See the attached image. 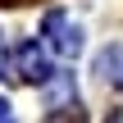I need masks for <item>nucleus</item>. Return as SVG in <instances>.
<instances>
[{
  "mask_svg": "<svg viewBox=\"0 0 123 123\" xmlns=\"http://www.w3.org/2000/svg\"><path fill=\"white\" fill-rule=\"evenodd\" d=\"M96 73L105 78V82H114V87H123V46H110L100 59H96Z\"/></svg>",
  "mask_w": 123,
  "mask_h": 123,
  "instance_id": "3",
  "label": "nucleus"
},
{
  "mask_svg": "<svg viewBox=\"0 0 123 123\" xmlns=\"http://www.w3.org/2000/svg\"><path fill=\"white\" fill-rule=\"evenodd\" d=\"M0 68H5V50H0Z\"/></svg>",
  "mask_w": 123,
  "mask_h": 123,
  "instance_id": "6",
  "label": "nucleus"
},
{
  "mask_svg": "<svg viewBox=\"0 0 123 123\" xmlns=\"http://www.w3.org/2000/svg\"><path fill=\"white\" fill-rule=\"evenodd\" d=\"M50 123H87V119H82V110H64V114H55Z\"/></svg>",
  "mask_w": 123,
  "mask_h": 123,
  "instance_id": "4",
  "label": "nucleus"
},
{
  "mask_svg": "<svg viewBox=\"0 0 123 123\" xmlns=\"http://www.w3.org/2000/svg\"><path fill=\"white\" fill-rule=\"evenodd\" d=\"M18 73H23L27 82H46V78H50V64H46V55L37 50V41L18 46Z\"/></svg>",
  "mask_w": 123,
  "mask_h": 123,
  "instance_id": "2",
  "label": "nucleus"
},
{
  "mask_svg": "<svg viewBox=\"0 0 123 123\" xmlns=\"http://www.w3.org/2000/svg\"><path fill=\"white\" fill-rule=\"evenodd\" d=\"M46 46H50L55 55H78V50H82L78 23H68L64 14H50V18H46Z\"/></svg>",
  "mask_w": 123,
  "mask_h": 123,
  "instance_id": "1",
  "label": "nucleus"
},
{
  "mask_svg": "<svg viewBox=\"0 0 123 123\" xmlns=\"http://www.w3.org/2000/svg\"><path fill=\"white\" fill-rule=\"evenodd\" d=\"M5 110H9V105H5V100H0V119H5Z\"/></svg>",
  "mask_w": 123,
  "mask_h": 123,
  "instance_id": "5",
  "label": "nucleus"
}]
</instances>
